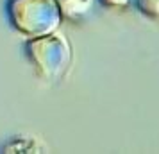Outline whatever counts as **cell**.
I'll use <instances>...</instances> for the list:
<instances>
[{
	"mask_svg": "<svg viewBox=\"0 0 159 154\" xmlns=\"http://www.w3.org/2000/svg\"><path fill=\"white\" fill-rule=\"evenodd\" d=\"M98 2H100V6L107 9H127L132 6L134 0H98Z\"/></svg>",
	"mask_w": 159,
	"mask_h": 154,
	"instance_id": "cell-5",
	"label": "cell"
},
{
	"mask_svg": "<svg viewBox=\"0 0 159 154\" xmlns=\"http://www.w3.org/2000/svg\"><path fill=\"white\" fill-rule=\"evenodd\" d=\"M61 13V18L66 20H82L84 16L91 11L93 0H56Z\"/></svg>",
	"mask_w": 159,
	"mask_h": 154,
	"instance_id": "cell-3",
	"label": "cell"
},
{
	"mask_svg": "<svg viewBox=\"0 0 159 154\" xmlns=\"http://www.w3.org/2000/svg\"><path fill=\"white\" fill-rule=\"evenodd\" d=\"M25 54L36 73L45 81L63 79L73 59L70 41L63 34L56 32L29 38V41L25 43Z\"/></svg>",
	"mask_w": 159,
	"mask_h": 154,
	"instance_id": "cell-2",
	"label": "cell"
},
{
	"mask_svg": "<svg viewBox=\"0 0 159 154\" xmlns=\"http://www.w3.org/2000/svg\"><path fill=\"white\" fill-rule=\"evenodd\" d=\"M6 15L11 27L27 38L56 32L63 20L56 0H6Z\"/></svg>",
	"mask_w": 159,
	"mask_h": 154,
	"instance_id": "cell-1",
	"label": "cell"
},
{
	"mask_svg": "<svg viewBox=\"0 0 159 154\" xmlns=\"http://www.w3.org/2000/svg\"><path fill=\"white\" fill-rule=\"evenodd\" d=\"M132 4L145 18L159 22V0H134Z\"/></svg>",
	"mask_w": 159,
	"mask_h": 154,
	"instance_id": "cell-4",
	"label": "cell"
}]
</instances>
